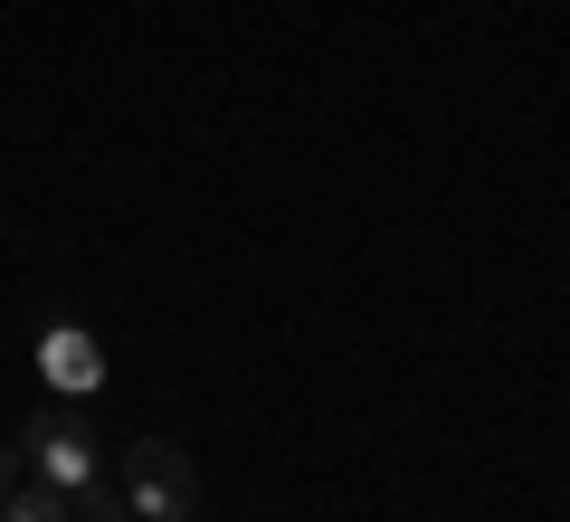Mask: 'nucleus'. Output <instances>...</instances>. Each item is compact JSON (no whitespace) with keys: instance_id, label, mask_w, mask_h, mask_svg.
<instances>
[{"instance_id":"nucleus-3","label":"nucleus","mask_w":570,"mask_h":522,"mask_svg":"<svg viewBox=\"0 0 570 522\" xmlns=\"http://www.w3.org/2000/svg\"><path fill=\"white\" fill-rule=\"evenodd\" d=\"M39 371H48L58 400H96V390H105V352H96L86 323H48V333H39Z\"/></svg>"},{"instance_id":"nucleus-2","label":"nucleus","mask_w":570,"mask_h":522,"mask_svg":"<svg viewBox=\"0 0 570 522\" xmlns=\"http://www.w3.org/2000/svg\"><path fill=\"white\" fill-rule=\"evenodd\" d=\"M20 456H29V475L58 484V494H86V484L105 475V446H96V427H86L77 408H39L29 437H20Z\"/></svg>"},{"instance_id":"nucleus-5","label":"nucleus","mask_w":570,"mask_h":522,"mask_svg":"<svg viewBox=\"0 0 570 522\" xmlns=\"http://www.w3.org/2000/svg\"><path fill=\"white\" fill-rule=\"evenodd\" d=\"M77 522H142V513L124 503V484H115V475H96V484L77 494Z\"/></svg>"},{"instance_id":"nucleus-1","label":"nucleus","mask_w":570,"mask_h":522,"mask_svg":"<svg viewBox=\"0 0 570 522\" xmlns=\"http://www.w3.org/2000/svg\"><path fill=\"white\" fill-rule=\"evenodd\" d=\"M115 484H124V503H134L142 522H190V513H200V465H190L171 437H142L134 456H124Z\"/></svg>"},{"instance_id":"nucleus-4","label":"nucleus","mask_w":570,"mask_h":522,"mask_svg":"<svg viewBox=\"0 0 570 522\" xmlns=\"http://www.w3.org/2000/svg\"><path fill=\"white\" fill-rule=\"evenodd\" d=\"M0 522H77V494H58V484H10V494H0Z\"/></svg>"},{"instance_id":"nucleus-6","label":"nucleus","mask_w":570,"mask_h":522,"mask_svg":"<svg viewBox=\"0 0 570 522\" xmlns=\"http://www.w3.org/2000/svg\"><path fill=\"white\" fill-rule=\"evenodd\" d=\"M10 484H20V446H0V494H10Z\"/></svg>"}]
</instances>
